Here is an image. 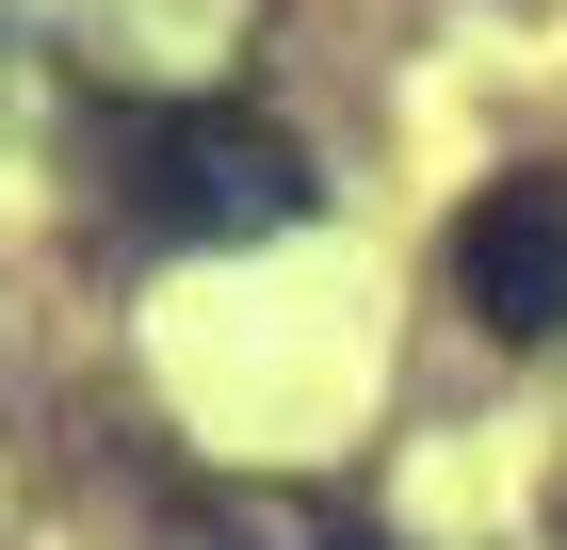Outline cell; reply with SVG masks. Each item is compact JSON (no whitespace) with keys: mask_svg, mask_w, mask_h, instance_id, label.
<instances>
[{"mask_svg":"<svg viewBox=\"0 0 567 550\" xmlns=\"http://www.w3.org/2000/svg\"><path fill=\"white\" fill-rule=\"evenodd\" d=\"M454 308H471L486 340H519V356L567 340V178L551 163H503L471 211H454Z\"/></svg>","mask_w":567,"mask_h":550,"instance_id":"cell-2","label":"cell"},{"mask_svg":"<svg viewBox=\"0 0 567 550\" xmlns=\"http://www.w3.org/2000/svg\"><path fill=\"white\" fill-rule=\"evenodd\" d=\"M195 550H373V518L341 486H195Z\"/></svg>","mask_w":567,"mask_h":550,"instance_id":"cell-3","label":"cell"},{"mask_svg":"<svg viewBox=\"0 0 567 550\" xmlns=\"http://www.w3.org/2000/svg\"><path fill=\"white\" fill-rule=\"evenodd\" d=\"M114 211L146 243H292L324 211V163L244 97H163L114 129Z\"/></svg>","mask_w":567,"mask_h":550,"instance_id":"cell-1","label":"cell"},{"mask_svg":"<svg viewBox=\"0 0 567 550\" xmlns=\"http://www.w3.org/2000/svg\"><path fill=\"white\" fill-rule=\"evenodd\" d=\"M0 114H17V33H0Z\"/></svg>","mask_w":567,"mask_h":550,"instance_id":"cell-4","label":"cell"}]
</instances>
